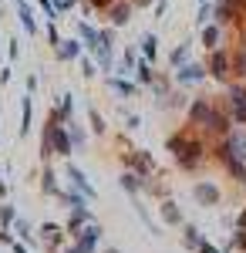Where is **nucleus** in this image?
Segmentation results:
<instances>
[{"instance_id":"obj_1","label":"nucleus","mask_w":246,"mask_h":253,"mask_svg":"<svg viewBox=\"0 0 246 253\" xmlns=\"http://www.w3.org/2000/svg\"><path fill=\"white\" fill-rule=\"evenodd\" d=\"M189 125H192V128H199V132L223 135V138L233 132V118L223 115L209 98H192V105H189Z\"/></svg>"},{"instance_id":"obj_2","label":"nucleus","mask_w":246,"mask_h":253,"mask_svg":"<svg viewBox=\"0 0 246 253\" xmlns=\"http://www.w3.org/2000/svg\"><path fill=\"white\" fill-rule=\"evenodd\" d=\"M169 152L175 156V162H179V169H199L203 162H206L209 156V149H206V142L199 135H192V132H175V135L169 138Z\"/></svg>"},{"instance_id":"obj_3","label":"nucleus","mask_w":246,"mask_h":253,"mask_svg":"<svg viewBox=\"0 0 246 253\" xmlns=\"http://www.w3.org/2000/svg\"><path fill=\"white\" fill-rule=\"evenodd\" d=\"M206 71L216 81H229V75H233V54H229L226 47H212L209 61H206Z\"/></svg>"},{"instance_id":"obj_4","label":"nucleus","mask_w":246,"mask_h":253,"mask_svg":"<svg viewBox=\"0 0 246 253\" xmlns=\"http://www.w3.org/2000/svg\"><path fill=\"white\" fill-rule=\"evenodd\" d=\"M212 156H216L219 162H223V166H226L229 175H233L236 182H243V186H246V162H243L240 156H233V149L226 145V138H223V142H219V145L212 149Z\"/></svg>"},{"instance_id":"obj_5","label":"nucleus","mask_w":246,"mask_h":253,"mask_svg":"<svg viewBox=\"0 0 246 253\" xmlns=\"http://www.w3.org/2000/svg\"><path fill=\"white\" fill-rule=\"evenodd\" d=\"M44 132L51 135V149H54V156H71L75 152V138H71V132L64 128V125H54V122H44Z\"/></svg>"},{"instance_id":"obj_6","label":"nucleus","mask_w":246,"mask_h":253,"mask_svg":"<svg viewBox=\"0 0 246 253\" xmlns=\"http://www.w3.org/2000/svg\"><path fill=\"white\" fill-rule=\"evenodd\" d=\"M226 105H229V112H233V122H240L246 128V84H229Z\"/></svg>"},{"instance_id":"obj_7","label":"nucleus","mask_w":246,"mask_h":253,"mask_svg":"<svg viewBox=\"0 0 246 253\" xmlns=\"http://www.w3.org/2000/svg\"><path fill=\"white\" fill-rule=\"evenodd\" d=\"M209 71L206 64H196V61H186L182 68H175V81L179 84H196V81H206Z\"/></svg>"},{"instance_id":"obj_8","label":"nucleus","mask_w":246,"mask_h":253,"mask_svg":"<svg viewBox=\"0 0 246 253\" xmlns=\"http://www.w3.org/2000/svg\"><path fill=\"white\" fill-rule=\"evenodd\" d=\"M98 240H101V226L91 219V223H88V226L78 233V243H75L78 253H95V250H98Z\"/></svg>"},{"instance_id":"obj_9","label":"nucleus","mask_w":246,"mask_h":253,"mask_svg":"<svg viewBox=\"0 0 246 253\" xmlns=\"http://www.w3.org/2000/svg\"><path fill=\"white\" fill-rule=\"evenodd\" d=\"M132 10H135L132 0H115L105 14H108V20H112V27H125V24L132 20Z\"/></svg>"},{"instance_id":"obj_10","label":"nucleus","mask_w":246,"mask_h":253,"mask_svg":"<svg viewBox=\"0 0 246 253\" xmlns=\"http://www.w3.org/2000/svg\"><path fill=\"white\" fill-rule=\"evenodd\" d=\"M88 223H91V213H88V206H71V219H68L64 233L78 240V233H81V230H84Z\"/></svg>"},{"instance_id":"obj_11","label":"nucleus","mask_w":246,"mask_h":253,"mask_svg":"<svg viewBox=\"0 0 246 253\" xmlns=\"http://www.w3.org/2000/svg\"><path fill=\"white\" fill-rule=\"evenodd\" d=\"M68 179H71V186H75L78 193L81 196H88V203H91V199H95V186H91V182H88V175L81 172V169H78V166H68Z\"/></svg>"},{"instance_id":"obj_12","label":"nucleus","mask_w":246,"mask_h":253,"mask_svg":"<svg viewBox=\"0 0 246 253\" xmlns=\"http://www.w3.org/2000/svg\"><path fill=\"white\" fill-rule=\"evenodd\" d=\"M54 51H57V61H78L81 51H84V44L78 38H61V44H57Z\"/></svg>"},{"instance_id":"obj_13","label":"nucleus","mask_w":246,"mask_h":253,"mask_svg":"<svg viewBox=\"0 0 246 253\" xmlns=\"http://www.w3.org/2000/svg\"><path fill=\"white\" fill-rule=\"evenodd\" d=\"M192 196H196L199 206H216V203H219V189H216L212 182H196V186H192Z\"/></svg>"},{"instance_id":"obj_14","label":"nucleus","mask_w":246,"mask_h":253,"mask_svg":"<svg viewBox=\"0 0 246 253\" xmlns=\"http://www.w3.org/2000/svg\"><path fill=\"white\" fill-rule=\"evenodd\" d=\"M128 166H132V172H138L142 179H149V175L155 172V162H152V156H149V152H142V149L128 156Z\"/></svg>"},{"instance_id":"obj_15","label":"nucleus","mask_w":246,"mask_h":253,"mask_svg":"<svg viewBox=\"0 0 246 253\" xmlns=\"http://www.w3.org/2000/svg\"><path fill=\"white\" fill-rule=\"evenodd\" d=\"M38 233H41V243H44L47 250H54L57 243H61V236H64V230H61L57 223H44V226H41Z\"/></svg>"},{"instance_id":"obj_16","label":"nucleus","mask_w":246,"mask_h":253,"mask_svg":"<svg viewBox=\"0 0 246 253\" xmlns=\"http://www.w3.org/2000/svg\"><path fill=\"white\" fill-rule=\"evenodd\" d=\"M203 243H206V240L199 236V226H192V223H186V226H182V247H186L189 253H196L199 247H203Z\"/></svg>"},{"instance_id":"obj_17","label":"nucleus","mask_w":246,"mask_h":253,"mask_svg":"<svg viewBox=\"0 0 246 253\" xmlns=\"http://www.w3.org/2000/svg\"><path fill=\"white\" fill-rule=\"evenodd\" d=\"M118 182H122V189H125V193H132V196L145 189V179H142L138 172H132V169H128V172H122V179H118Z\"/></svg>"},{"instance_id":"obj_18","label":"nucleus","mask_w":246,"mask_h":253,"mask_svg":"<svg viewBox=\"0 0 246 253\" xmlns=\"http://www.w3.org/2000/svg\"><path fill=\"white\" fill-rule=\"evenodd\" d=\"M226 145L233 149V156H240L246 162V128H240V132H229L226 135Z\"/></svg>"},{"instance_id":"obj_19","label":"nucleus","mask_w":246,"mask_h":253,"mask_svg":"<svg viewBox=\"0 0 246 253\" xmlns=\"http://www.w3.org/2000/svg\"><path fill=\"white\" fill-rule=\"evenodd\" d=\"M17 20L24 24V31H27L31 38L38 34V24H34V14H31V7H27L24 0H17Z\"/></svg>"},{"instance_id":"obj_20","label":"nucleus","mask_w":246,"mask_h":253,"mask_svg":"<svg viewBox=\"0 0 246 253\" xmlns=\"http://www.w3.org/2000/svg\"><path fill=\"white\" fill-rule=\"evenodd\" d=\"M159 213H162V219H165L169 226H182V213H179V206H175L172 199H165V203L159 206Z\"/></svg>"},{"instance_id":"obj_21","label":"nucleus","mask_w":246,"mask_h":253,"mask_svg":"<svg viewBox=\"0 0 246 253\" xmlns=\"http://www.w3.org/2000/svg\"><path fill=\"white\" fill-rule=\"evenodd\" d=\"M31 132V91L20 98V138Z\"/></svg>"},{"instance_id":"obj_22","label":"nucleus","mask_w":246,"mask_h":253,"mask_svg":"<svg viewBox=\"0 0 246 253\" xmlns=\"http://www.w3.org/2000/svg\"><path fill=\"white\" fill-rule=\"evenodd\" d=\"M203 47H206V51L219 47V24H206V27H203Z\"/></svg>"},{"instance_id":"obj_23","label":"nucleus","mask_w":246,"mask_h":253,"mask_svg":"<svg viewBox=\"0 0 246 253\" xmlns=\"http://www.w3.org/2000/svg\"><path fill=\"white\" fill-rule=\"evenodd\" d=\"M108 88H115L118 95H125V98H132L135 91H138V84H135V81H122V78H112V75H108Z\"/></svg>"},{"instance_id":"obj_24","label":"nucleus","mask_w":246,"mask_h":253,"mask_svg":"<svg viewBox=\"0 0 246 253\" xmlns=\"http://www.w3.org/2000/svg\"><path fill=\"white\" fill-rule=\"evenodd\" d=\"M233 54V71L240 75V78H246V41L236 47V51H229Z\"/></svg>"},{"instance_id":"obj_25","label":"nucleus","mask_w":246,"mask_h":253,"mask_svg":"<svg viewBox=\"0 0 246 253\" xmlns=\"http://www.w3.org/2000/svg\"><path fill=\"white\" fill-rule=\"evenodd\" d=\"M155 54H159V38L155 34H142V58L155 61Z\"/></svg>"},{"instance_id":"obj_26","label":"nucleus","mask_w":246,"mask_h":253,"mask_svg":"<svg viewBox=\"0 0 246 253\" xmlns=\"http://www.w3.org/2000/svg\"><path fill=\"white\" fill-rule=\"evenodd\" d=\"M78 34H81V41H84V47H88V51H91L98 41H101V38H98V31L91 27V24H78Z\"/></svg>"},{"instance_id":"obj_27","label":"nucleus","mask_w":246,"mask_h":253,"mask_svg":"<svg viewBox=\"0 0 246 253\" xmlns=\"http://www.w3.org/2000/svg\"><path fill=\"white\" fill-rule=\"evenodd\" d=\"M135 68H138V51H135V47H125V58H122V68H118V71H122V75H132Z\"/></svg>"},{"instance_id":"obj_28","label":"nucleus","mask_w":246,"mask_h":253,"mask_svg":"<svg viewBox=\"0 0 246 253\" xmlns=\"http://www.w3.org/2000/svg\"><path fill=\"white\" fill-rule=\"evenodd\" d=\"M186 61H189V44L182 41V44H179V47H175V51L169 54V64H172V68H182Z\"/></svg>"},{"instance_id":"obj_29","label":"nucleus","mask_w":246,"mask_h":253,"mask_svg":"<svg viewBox=\"0 0 246 253\" xmlns=\"http://www.w3.org/2000/svg\"><path fill=\"white\" fill-rule=\"evenodd\" d=\"M57 175H54V169H44V175H41V189L44 193H54V196H61V189H57V182H54Z\"/></svg>"},{"instance_id":"obj_30","label":"nucleus","mask_w":246,"mask_h":253,"mask_svg":"<svg viewBox=\"0 0 246 253\" xmlns=\"http://www.w3.org/2000/svg\"><path fill=\"white\" fill-rule=\"evenodd\" d=\"M135 71H138V81H142V84H152V81H155V71H152V61H145V58H142Z\"/></svg>"},{"instance_id":"obj_31","label":"nucleus","mask_w":246,"mask_h":253,"mask_svg":"<svg viewBox=\"0 0 246 253\" xmlns=\"http://www.w3.org/2000/svg\"><path fill=\"white\" fill-rule=\"evenodd\" d=\"M14 219H17L14 206H10V203H3V206H0V223H3V226H14Z\"/></svg>"},{"instance_id":"obj_32","label":"nucleus","mask_w":246,"mask_h":253,"mask_svg":"<svg viewBox=\"0 0 246 253\" xmlns=\"http://www.w3.org/2000/svg\"><path fill=\"white\" fill-rule=\"evenodd\" d=\"M38 3H41V10L47 14V20H57V14H61V10H57L54 0H38Z\"/></svg>"},{"instance_id":"obj_33","label":"nucleus","mask_w":246,"mask_h":253,"mask_svg":"<svg viewBox=\"0 0 246 253\" xmlns=\"http://www.w3.org/2000/svg\"><path fill=\"white\" fill-rule=\"evenodd\" d=\"M209 17H212V3L206 0V3H199V17H196V24H203V27H206Z\"/></svg>"},{"instance_id":"obj_34","label":"nucleus","mask_w":246,"mask_h":253,"mask_svg":"<svg viewBox=\"0 0 246 253\" xmlns=\"http://www.w3.org/2000/svg\"><path fill=\"white\" fill-rule=\"evenodd\" d=\"M88 118H91V128H95L98 135H105V122H101V115H98V108H88Z\"/></svg>"},{"instance_id":"obj_35","label":"nucleus","mask_w":246,"mask_h":253,"mask_svg":"<svg viewBox=\"0 0 246 253\" xmlns=\"http://www.w3.org/2000/svg\"><path fill=\"white\" fill-rule=\"evenodd\" d=\"M47 44H51V47H57V44H61V34H57L54 20H47Z\"/></svg>"},{"instance_id":"obj_36","label":"nucleus","mask_w":246,"mask_h":253,"mask_svg":"<svg viewBox=\"0 0 246 253\" xmlns=\"http://www.w3.org/2000/svg\"><path fill=\"white\" fill-rule=\"evenodd\" d=\"M14 230H17L24 240H31V223H27V219H14Z\"/></svg>"},{"instance_id":"obj_37","label":"nucleus","mask_w":246,"mask_h":253,"mask_svg":"<svg viewBox=\"0 0 246 253\" xmlns=\"http://www.w3.org/2000/svg\"><path fill=\"white\" fill-rule=\"evenodd\" d=\"M233 250H243V253H246V230L233 233Z\"/></svg>"},{"instance_id":"obj_38","label":"nucleus","mask_w":246,"mask_h":253,"mask_svg":"<svg viewBox=\"0 0 246 253\" xmlns=\"http://www.w3.org/2000/svg\"><path fill=\"white\" fill-rule=\"evenodd\" d=\"M112 3H115V0H88V7H91V10H108Z\"/></svg>"},{"instance_id":"obj_39","label":"nucleus","mask_w":246,"mask_h":253,"mask_svg":"<svg viewBox=\"0 0 246 253\" xmlns=\"http://www.w3.org/2000/svg\"><path fill=\"white\" fill-rule=\"evenodd\" d=\"M98 75V64L95 61H84V78H95Z\"/></svg>"},{"instance_id":"obj_40","label":"nucleus","mask_w":246,"mask_h":253,"mask_svg":"<svg viewBox=\"0 0 246 253\" xmlns=\"http://www.w3.org/2000/svg\"><path fill=\"white\" fill-rule=\"evenodd\" d=\"M226 3L236 10V14H246V0H226Z\"/></svg>"},{"instance_id":"obj_41","label":"nucleus","mask_w":246,"mask_h":253,"mask_svg":"<svg viewBox=\"0 0 246 253\" xmlns=\"http://www.w3.org/2000/svg\"><path fill=\"white\" fill-rule=\"evenodd\" d=\"M7 54H10V61H17V58H20V47H17V41H10V47H7Z\"/></svg>"},{"instance_id":"obj_42","label":"nucleus","mask_w":246,"mask_h":253,"mask_svg":"<svg viewBox=\"0 0 246 253\" xmlns=\"http://www.w3.org/2000/svg\"><path fill=\"white\" fill-rule=\"evenodd\" d=\"M165 7H169V0H159V3H155V17H162V14H165Z\"/></svg>"},{"instance_id":"obj_43","label":"nucleus","mask_w":246,"mask_h":253,"mask_svg":"<svg viewBox=\"0 0 246 253\" xmlns=\"http://www.w3.org/2000/svg\"><path fill=\"white\" fill-rule=\"evenodd\" d=\"M196 253H219V250H216L212 243H203V247H199V250H196Z\"/></svg>"},{"instance_id":"obj_44","label":"nucleus","mask_w":246,"mask_h":253,"mask_svg":"<svg viewBox=\"0 0 246 253\" xmlns=\"http://www.w3.org/2000/svg\"><path fill=\"white\" fill-rule=\"evenodd\" d=\"M10 250H14V253H27V250H24V243H17V240L10 243Z\"/></svg>"},{"instance_id":"obj_45","label":"nucleus","mask_w":246,"mask_h":253,"mask_svg":"<svg viewBox=\"0 0 246 253\" xmlns=\"http://www.w3.org/2000/svg\"><path fill=\"white\" fill-rule=\"evenodd\" d=\"M7 196V182H3V175H0V199Z\"/></svg>"},{"instance_id":"obj_46","label":"nucleus","mask_w":246,"mask_h":253,"mask_svg":"<svg viewBox=\"0 0 246 253\" xmlns=\"http://www.w3.org/2000/svg\"><path fill=\"white\" fill-rule=\"evenodd\" d=\"M240 230H246V213H240Z\"/></svg>"},{"instance_id":"obj_47","label":"nucleus","mask_w":246,"mask_h":253,"mask_svg":"<svg viewBox=\"0 0 246 253\" xmlns=\"http://www.w3.org/2000/svg\"><path fill=\"white\" fill-rule=\"evenodd\" d=\"M135 7H145V3H152V0H132Z\"/></svg>"},{"instance_id":"obj_48","label":"nucleus","mask_w":246,"mask_h":253,"mask_svg":"<svg viewBox=\"0 0 246 253\" xmlns=\"http://www.w3.org/2000/svg\"><path fill=\"white\" fill-rule=\"evenodd\" d=\"M64 253H78V247H68V250H64Z\"/></svg>"},{"instance_id":"obj_49","label":"nucleus","mask_w":246,"mask_h":253,"mask_svg":"<svg viewBox=\"0 0 246 253\" xmlns=\"http://www.w3.org/2000/svg\"><path fill=\"white\" fill-rule=\"evenodd\" d=\"M105 253H122V250H115V247H108V250H105Z\"/></svg>"},{"instance_id":"obj_50","label":"nucleus","mask_w":246,"mask_h":253,"mask_svg":"<svg viewBox=\"0 0 246 253\" xmlns=\"http://www.w3.org/2000/svg\"><path fill=\"white\" fill-rule=\"evenodd\" d=\"M199 3H206V0H199Z\"/></svg>"}]
</instances>
